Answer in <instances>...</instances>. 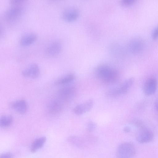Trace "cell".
I'll use <instances>...</instances> for the list:
<instances>
[{"mask_svg":"<svg viewBox=\"0 0 158 158\" xmlns=\"http://www.w3.org/2000/svg\"><path fill=\"white\" fill-rule=\"evenodd\" d=\"M79 16L78 11L75 9L70 8L64 10L62 13V17L65 21L71 22L77 19Z\"/></svg>","mask_w":158,"mask_h":158,"instance_id":"obj_14","label":"cell"},{"mask_svg":"<svg viewBox=\"0 0 158 158\" xmlns=\"http://www.w3.org/2000/svg\"><path fill=\"white\" fill-rule=\"evenodd\" d=\"M96 126V124L95 123L92 121H90L88 124L87 129L89 131L91 132L95 129Z\"/></svg>","mask_w":158,"mask_h":158,"instance_id":"obj_20","label":"cell"},{"mask_svg":"<svg viewBox=\"0 0 158 158\" xmlns=\"http://www.w3.org/2000/svg\"><path fill=\"white\" fill-rule=\"evenodd\" d=\"M68 140L73 145L78 148H84L94 144L97 141V138L93 136L73 135L69 137Z\"/></svg>","mask_w":158,"mask_h":158,"instance_id":"obj_2","label":"cell"},{"mask_svg":"<svg viewBox=\"0 0 158 158\" xmlns=\"http://www.w3.org/2000/svg\"><path fill=\"white\" fill-rule=\"evenodd\" d=\"M13 120V118L11 115L2 116L0 119V126L2 128L7 127L11 125Z\"/></svg>","mask_w":158,"mask_h":158,"instance_id":"obj_19","label":"cell"},{"mask_svg":"<svg viewBox=\"0 0 158 158\" xmlns=\"http://www.w3.org/2000/svg\"><path fill=\"white\" fill-rule=\"evenodd\" d=\"M136 135L137 141L141 143H146L152 141L154 138L152 132L145 127L139 129Z\"/></svg>","mask_w":158,"mask_h":158,"instance_id":"obj_6","label":"cell"},{"mask_svg":"<svg viewBox=\"0 0 158 158\" xmlns=\"http://www.w3.org/2000/svg\"><path fill=\"white\" fill-rule=\"evenodd\" d=\"M23 11V8L21 5H12L5 12L4 19L8 22H14L21 16Z\"/></svg>","mask_w":158,"mask_h":158,"instance_id":"obj_4","label":"cell"},{"mask_svg":"<svg viewBox=\"0 0 158 158\" xmlns=\"http://www.w3.org/2000/svg\"><path fill=\"white\" fill-rule=\"evenodd\" d=\"M134 81L133 78L127 79L118 87L111 89L108 91V95L111 97H115L126 94L133 85Z\"/></svg>","mask_w":158,"mask_h":158,"instance_id":"obj_5","label":"cell"},{"mask_svg":"<svg viewBox=\"0 0 158 158\" xmlns=\"http://www.w3.org/2000/svg\"><path fill=\"white\" fill-rule=\"evenodd\" d=\"M95 74L99 79L109 84L115 82L118 79L119 76L118 73L116 69L105 64L98 66L95 69Z\"/></svg>","mask_w":158,"mask_h":158,"instance_id":"obj_1","label":"cell"},{"mask_svg":"<svg viewBox=\"0 0 158 158\" xmlns=\"http://www.w3.org/2000/svg\"><path fill=\"white\" fill-rule=\"evenodd\" d=\"M76 93V90L72 86H66L60 89L58 92L59 98L61 99L67 100L73 98Z\"/></svg>","mask_w":158,"mask_h":158,"instance_id":"obj_11","label":"cell"},{"mask_svg":"<svg viewBox=\"0 0 158 158\" xmlns=\"http://www.w3.org/2000/svg\"><path fill=\"white\" fill-rule=\"evenodd\" d=\"M36 35L34 33H28L22 35L19 40L21 45L23 46H28L33 43L37 39Z\"/></svg>","mask_w":158,"mask_h":158,"instance_id":"obj_15","label":"cell"},{"mask_svg":"<svg viewBox=\"0 0 158 158\" xmlns=\"http://www.w3.org/2000/svg\"><path fill=\"white\" fill-rule=\"evenodd\" d=\"M155 106L156 110L158 111V98L155 101Z\"/></svg>","mask_w":158,"mask_h":158,"instance_id":"obj_25","label":"cell"},{"mask_svg":"<svg viewBox=\"0 0 158 158\" xmlns=\"http://www.w3.org/2000/svg\"><path fill=\"white\" fill-rule=\"evenodd\" d=\"M157 85V80L154 78L148 79L145 82L143 87L144 94L147 95H150L156 92Z\"/></svg>","mask_w":158,"mask_h":158,"instance_id":"obj_12","label":"cell"},{"mask_svg":"<svg viewBox=\"0 0 158 158\" xmlns=\"http://www.w3.org/2000/svg\"><path fill=\"white\" fill-rule=\"evenodd\" d=\"M94 105V101L90 99L76 106L73 109V112L77 115L83 114L90 110L93 108Z\"/></svg>","mask_w":158,"mask_h":158,"instance_id":"obj_9","label":"cell"},{"mask_svg":"<svg viewBox=\"0 0 158 158\" xmlns=\"http://www.w3.org/2000/svg\"><path fill=\"white\" fill-rule=\"evenodd\" d=\"M140 39L135 38L131 40L128 44L129 51L133 54H137L143 50V43Z\"/></svg>","mask_w":158,"mask_h":158,"instance_id":"obj_13","label":"cell"},{"mask_svg":"<svg viewBox=\"0 0 158 158\" xmlns=\"http://www.w3.org/2000/svg\"><path fill=\"white\" fill-rule=\"evenodd\" d=\"M61 103L58 100L52 101L49 103L48 106V111L52 114L59 113L61 110Z\"/></svg>","mask_w":158,"mask_h":158,"instance_id":"obj_17","label":"cell"},{"mask_svg":"<svg viewBox=\"0 0 158 158\" xmlns=\"http://www.w3.org/2000/svg\"><path fill=\"white\" fill-rule=\"evenodd\" d=\"M131 129L128 126H126L123 128V131L126 133H128L131 131Z\"/></svg>","mask_w":158,"mask_h":158,"instance_id":"obj_24","label":"cell"},{"mask_svg":"<svg viewBox=\"0 0 158 158\" xmlns=\"http://www.w3.org/2000/svg\"><path fill=\"white\" fill-rule=\"evenodd\" d=\"M22 74L23 76L26 77L36 78L39 77L40 74L39 67L36 63H31L22 71Z\"/></svg>","mask_w":158,"mask_h":158,"instance_id":"obj_7","label":"cell"},{"mask_svg":"<svg viewBox=\"0 0 158 158\" xmlns=\"http://www.w3.org/2000/svg\"><path fill=\"white\" fill-rule=\"evenodd\" d=\"M75 75L73 73H69L58 79L55 82L56 85H64L73 81L75 79Z\"/></svg>","mask_w":158,"mask_h":158,"instance_id":"obj_18","label":"cell"},{"mask_svg":"<svg viewBox=\"0 0 158 158\" xmlns=\"http://www.w3.org/2000/svg\"><path fill=\"white\" fill-rule=\"evenodd\" d=\"M136 153L135 146L130 142L122 143L118 146L116 156L117 158H133Z\"/></svg>","mask_w":158,"mask_h":158,"instance_id":"obj_3","label":"cell"},{"mask_svg":"<svg viewBox=\"0 0 158 158\" xmlns=\"http://www.w3.org/2000/svg\"><path fill=\"white\" fill-rule=\"evenodd\" d=\"M135 1V0H123L121 3L124 6H128L132 4Z\"/></svg>","mask_w":158,"mask_h":158,"instance_id":"obj_21","label":"cell"},{"mask_svg":"<svg viewBox=\"0 0 158 158\" xmlns=\"http://www.w3.org/2000/svg\"><path fill=\"white\" fill-rule=\"evenodd\" d=\"M152 36L153 39H156L158 37V26H157L153 30Z\"/></svg>","mask_w":158,"mask_h":158,"instance_id":"obj_23","label":"cell"},{"mask_svg":"<svg viewBox=\"0 0 158 158\" xmlns=\"http://www.w3.org/2000/svg\"><path fill=\"white\" fill-rule=\"evenodd\" d=\"M62 49L61 43L58 40H54L51 42L46 48L45 52L47 55L54 56L58 55Z\"/></svg>","mask_w":158,"mask_h":158,"instance_id":"obj_8","label":"cell"},{"mask_svg":"<svg viewBox=\"0 0 158 158\" xmlns=\"http://www.w3.org/2000/svg\"><path fill=\"white\" fill-rule=\"evenodd\" d=\"M10 107L11 109L21 114H25L27 110V103L23 99L12 102L10 104Z\"/></svg>","mask_w":158,"mask_h":158,"instance_id":"obj_10","label":"cell"},{"mask_svg":"<svg viewBox=\"0 0 158 158\" xmlns=\"http://www.w3.org/2000/svg\"><path fill=\"white\" fill-rule=\"evenodd\" d=\"M46 140V138L44 136L35 139L31 145V151L33 153L37 151L44 146Z\"/></svg>","mask_w":158,"mask_h":158,"instance_id":"obj_16","label":"cell"},{"mask_svg":"<svg viewBox=\"0 0 158 158\" xmlns=\"http://www.w3.org/2000/svg\"><path fill=\"white\" fill-rule=\"evenodd\" d=\"M13 154L10 152L3 153L0 156V158H13Z\"/></svg>","mask_w":158,"mask_h":158,"instance_id":"obj_22","label":"cell"}]
</instances>
